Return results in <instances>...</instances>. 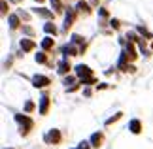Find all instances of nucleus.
Returning <instances> with one entry per match:
<instances>
[{
  "instance_id": "nucleus-17",
  "label": "nucleus",
  "mask_w": 153,
  "mask_h": 149,
  "mask_svg": "<svg viewBox=\"0 0 153 149\" xmlns=\"http://www.w3.org/2000/svg\"><path fill=\"white\" fill-rule=\"evenodd\" d=\"M51 6L55 8V11H61V10H62V4H61V0H51Z\"/></svg>"
},
{
  "instance_id": "nucleus-19",
  "label": "nucleus",
  "mask_w": 153,
  "mask_h": 149,
  "mask_svg": "<svg viewBox=\"0 0 153 149\" xmlns=\"http://www.w3.org/2000/svg\"><path fill=\"white\" fill-rule=\"evenodd\" d=\"M36 61L38 62H45V55H44V53H38V55H36Z\"/></svg>"
},
{
  "instance_id": "nucleus-10",
  "label": "nucleus",
  "mask_w": 153,
  "mask_h": 149,
  "mask_svg": "<svg viewBox=\"0 0 153 149\" xmlns=\"http://www.w3.org/2000/svg\"><path fill=\"white\" fill-rule=\"evenodd\" d=\"M78 10H79V11H83V13H89V11H91L89 4L83 2V0H81V2H78Z\"/></svg>"
},
{
  "instance_id": "nucleus-15",
  "label": "nucleus",
  "mask_w": 153,
  "mask_h": 149,
  "mask_svg": "<svg viewBox=\"0 0 153 149\" xmlns=\"http://www.w3.org/2000/svg\"><path fill=\"white\" fill-rule=\"evenodd\" d=\"M10 27H11V28H17V27H19V19H17L15 15L10 17Z\"/></svg>"
},
{
  "instance_id": "nucleus-21",
  "label": "nucleus",
  "mask_w": 153,
  "mask_h": 149,
  "mask_svg": "<svg viewBox=\"0 0 153 149\" xmlns=\"http://www.w3.org/2000/svg\"><path fill=\"white\" fill-rule=\"evenodd\" d=\"M78 149H89V145H87V142H83V144H81Z\"/></svg>"
},
{
  "instance_id": "nucleus-13",
  "label": "nucleus",
  "mask_w": 153,
  "mask_h": 149,
  "mask_svg": "<svg viewBox=\"0 0 153 149\" xmlns=\"http://www.w3.org/2000/svg\"><path fill=\"white\" fill-rule=\"evenodd\" d=\"M42 47H44V49H51V47H53V38H45L42 42Z\"/></svg>"
},
{
  "instance_id": "nucleus-1",
  "label": "nucleus",
  "mask_w": 153,
  "mask_h": 149,
  "mask_svg": "<svg viewBox=\"0 0 153 149\" xmlns=\"http://www.w3.org/2000/svg\"><path fill=\"white\" fill-rule=\"evenodd\" d=\"M15 121L17 123H21V125H25V130H23V134H27L28 132V130H30L32 128V119H28L27 115H15Z\"/></svg>"
},
{
  "instance_id": "nucleus-16",
  "label": "nucleus",
  "mask_w": 153,
  "mask_h": 149,
  "mask_svg": "<svg viewBox=\"0 0 153 149\" xmlns=\"http://www.w3.org/2000/svg\"><path fill=\"white\" fill-rule=\"evenodd\" d=\"M34 11H36V13H40V15H44V17H51V11H48V10H42V8H34Z\"/></svg>"
},
{
  "instance_id": "nucleus-3",
  "label": "nucleus",
  "mask_w": 153,
  "mask_h": 149,
  "mask_svg": "<svg viewBox=\"0 0 153 149\" xmlns=\"http://www.w3.org/2000/svg\"><path fill=\"white\" fill-rule=\"evenodd\" d=\"M49 77H45V76H34L32 77V85L34 87H48L49 85Z\"/></svg>"
},
{
  "instance_id": "nucleus-4",
  "label": "nucleus",
  "mask_w": 153,
  "mask_h": 149,
  "mask_svg": "<svg viewBox=\"0 0 153 149\" xmlns=\"http://www.w3.org/2000/svg\"><path fill=\"white\" fill-rule=\"evenodd\" d=\"M45 142H49V144H59V142H61V132H59L57 128L49 130V134L45 136Z\"/></svg>"
},
{
  "instance_id": "nucleus-11",
  "label": "nucleus",
  "mask_w": 153,
  "mask_h": 149,
  "mask_svg": "<svg viewBox=\"0 0 153 149\" xmlns=\"http://www.w3.org/2000/svg\"><path fill=\"white\" fill-rule=\"evenodd\" d=\"M44 30L48 32V34H57V27H55V25H51V23H45Z\"/></svg>"
},
{
  "instance_id": "nucleus-8",
  "label": "nucleus",
  "mask_w": 153,
  "mask_h": 149,
  "mask_svg": "<svg viewBox=\"0 0 153 149\" xmlns=\"http://www.w3.org/2000/svg\"><path fill=\"white\" fill-rule=\"evenodd\" d=\"M128 128H131V132L134 134H140V130H142V125H140L138 119H134V121H131V125H128Z\"/></svg>"
},
{
  "instance_id": "nucleus-24",
  "label": "nucleus",
  "mask_w": 153,
  "mask_h": 149,
  "mask_svg": "<svg viewBox=\"0 0 153 149\" xmlns=\"http://www.w3.org/2000/svg\"><path fill=\"white\" fill-rule=\"evenodd\" d=\"M151 47H153V44H151Z\"/></svg>"
},
{
  "instance_id": "nucleus-5",
  "label": "nucleus",
  "mask_w": 153,
  "mask_h": 149,
  "mask_svg": "<svg viewBox=\"0 0 153 149\" xmlns=\"http://www.w3.org/2000/svg\"><path fill=\"white\" fill-rule=\"evenodd\" d=\"M48 108H49V96H48V94H44L42 100H40V113L45 115V113H48Z\"/></svg>"
},
{
  "instance_id": "nucleus-14",
  "label": "nucleus",
  "mask_w": 153,
  "mask_h": 149,
  "mask_svg": "<svg viewBox=\"0 0 153 149\" xmlns=\"http://www.w3.org/2000/svg\"><path fill=\"white\" fill-rule=\"evenodd\" d=\"M127 55H128V59H131V61H132L134 57H136V53H134V47H132V44H128V45H127Z\"/></svg>"
},
{
  "instance_id": "nucleus-22",
  "label": "nucleus",
  "mask_w": 153,
  "mask_h": 149,
  "mask_svg": "<svg viewBox=\"0 0 153 149\" xmlns=\"http://www.w3.org/2000/svg\"><path fill=\"white\" fill-rule=\"evenodd\" d=\"M111 27L117 28V27H119V21H115V19H114V21H111Z\"/></svg>"
},
{
  "instance_id": "nucleus-2",
  "label": "nucleus",
  "mask_w": 153,
  "mask_h": 149,
  "mask_svg": "<svg viewBox=\"0 0 153 149\" xmlns=\"http://www.w3.org/2000/svg\"><path fill=\"white\" fill-rule=\"evenodd\" d=\"M76 74H78L81 79L93 77V76H91V68H89V66H85V64H78V66H76Z\"/></svg>"
},
{
  "instance_id": "nucleus-12",
  "label": "nucleus",
  "mask_w": 153,
  "mask_h": 149,
  "mask_svg": "<svg viewBox=\"0 0 153 149\" xmlns=\"http://www.w3.org/2000/svg\"><path fill=\"white\" fill-rule=\"evenodd\" d=\"M68 70H70V64H68L66 61H62L61 64H59V72H61V74H66Z\"/></svg>"
},
{
  "instance_id": "nucleus-7",
  "label": "nucleus",
  "mask_w": 153,
  "mask_h": 149,
  "mask_svg": "<svg viewBox=\"0 0 153 149\" xmlns=\"http://www.w3.org/2000/svg\"><path fill=\"white\" fill-rule=\"evenodd\" d=\"M34 47H36L34 42H30V40H21V49L23 51H32Z\"/></svg>"
},
{
  "instance_id": "nucleus-9",
  "label": "nucleus",
  "mask_w": 153,
  "mask_h": 149,
  "mask_svg": "<svg viewBox=\"0 0 153 149\" xmlns=\"http://www.w3.org/2000/svg\"><path fill=\"white\" fill-rule=\"evenodd\" d=\"M72 21H74V11H68V15H66V21H64V28H68L72 27Z\"/></svg>"
},
{
  "instance_id": "nucleus-20",
  "label": "nucleus",
  "mask_w": 153,
  "mask_h": 149,
  "mask_svg": "<svg viewBox=\"0 0 153 149\" xmlns=\"http://www.w3.org/2000/svg\"><path fill=\"white\" fill-rule=\"evenodd\" d=\"M32 110H34V104L32 102H27L25 104V111H32Z\"/></svg>"
},
{
  "instance_id": "nucleus-18",
  "label": "nucleus",
  "mask_w": 153,
  "mask_h": 149,
  "mask_svg": "<svg viewBox=\"0 0 153 149\" xmlns=\"http://www.w3.org/2000/svg\"><path fill=\"white\" fill-rule=\"evenodd\" d=\"M119 117H121V113H117V115H114V117H110L108 121H106V125H111V123H114V121H117V119H119Z\"/></svg>"
},
{
  "instance_id": "nucleus-6",
  "label": "nucleus",
  "mask_w": 153,
  "mask_h": 149,
  "mask_svg": "<svg viewBox=\"0 0 153 149\" xmlns=\"http://www.w3.org/2000/svg\"><path fill=\"white\" fill-rule=\"evenodd\" d=\"M102 140H104V136L100 132H95V134L91 136V142H93V145H95V147H100L102 145Z\"/></svg>"
},
{
  "instance_id": "nucleus-23",
  "label": "nucleus",
  "mask_w": 153,
  "mask_h": 149,
  "mask_svg": "<svg viewBox=\"0 0 153 149\" xmlns=\"http://www.w3.org/2000/svg\"><path fill=\"white\" fill-rule=\"evenodd\" d=\"M38 2H44V0H38Z\"/></svg>"
}]
</instances>
